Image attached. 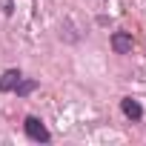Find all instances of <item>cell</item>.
Listing matches in <instances>:
<instances>
[{
    "label": "cell",
    "mask_w": 146,
    "mask_h": 146,
    "mask_svg": "<svg viewBox=\"0 0 146 146\" xmlns=\"http://www.w3.org/2000/svg\"><path fill=\"white\" fill-rule=\"evenodd\" d=\"M23 129H26V137L35 140V143H49V140H52V135H49V129L43 126L40 117H32V115H29V117L23 120Z\"/></svg>",
    "instance_id": "1"
},
{
    "label": "cell",
    "mask_w": 146,
    "mask_h": 146,
    "mask_svg": "<svg viewBox=\"0 0 146 146\" xmlns=\"http://www.w3.org/2000/svg\"><path fill=\"white\" fill-rule=\"evenodd\" d=\"M132 46H135V40H132L129 32H115V35H112V49H115L117 54H129Z\"/></svg>",
    "instance_id": "2"
},
{
    "label": "cell",
    "mask_w": 146,
    "mask_h": 146,
    "mask_svg": "<svg viewBox=\"0 0 146 146\" xmlns=\"http://www.w3.org/2000/svg\"><path fill=\"white\" fill-rule=\"evenodd\" d=\"M120 109H123V115H126L129 120H140V117H143V106H140L135 98H123V100H120Z\"/></svg>",
    "instance_id": "3"
},
{
    "label": "cell",
    "mask_w": 146,
    "mask_h": 146,
    "mask_svg": "<svg viewBox=\"0 0 146 146\" xmlns=\"http://www.w3.org/2000/svg\"><path fill=\"white\" fill-rule=\"evenodd\" d=\"M20 72L17 69H9V72H3V75H0V92H15V86L20 83Z\"/></svg>",
    "instance_id": "4"
},
{
    "label": "cell",
    "mask_w": 146,
    "mask_h": 146,
    "mask_svg": "<svg viewBox=\"0 0 146 146\" xmlns=\"http://www.w3.org/2000/svg\"><path fill=\"white\" fill-rule=\"evenodd\" d=\"M35 86H37V83H35V80H23V78H20V83H17V86H15V92H17V95H20V98H26V95H29V92H35Z\"/></svg>",
    "instance_id": "5"
}]
</instances>
